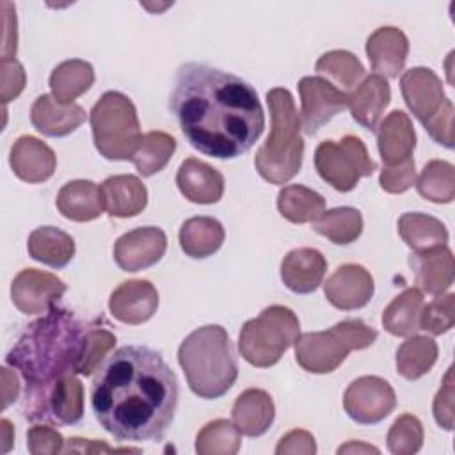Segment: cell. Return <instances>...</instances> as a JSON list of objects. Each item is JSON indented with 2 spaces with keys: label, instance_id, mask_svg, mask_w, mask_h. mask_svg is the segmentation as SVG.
Masks as SVG:
<instances>
[{
  "label": "cell",
  "instance_id": "obj_1",
  "mask_svg": "<svg viewBox=\"0 0 455 455\" xmlns=\"http://www.w3.org/2000/svg\"><path fill=\"white\" fill-rule=\"evenodd\" d=\"M169 108L190 146L215 158L247 153L265 128L256 89L240 76L203 62L178 68Z\"/></svg>",
  "mask_w": 455,
  "mask_h": 455
},
{
  "label": "cell",
  "instance_id": "obj_2",
  "mask_svg": "<svg viewBox=\"0 0 455 455\" xmlns=\"http://www.w3.org/2000/svg\"><path fill=\"white\" fill-rule=\"evenodd\" d=\"M178 395V379L156 350L126 345L100 364L91 407L117 441H160L174 419Z\"/></svg>",
  "mask_w": 455,
  "mask_h": 455
},
{
  "label": "cell",
  "instance_id": "obj_3",
  "mask_svg": "<svg viewBox=\"0 0 455 455\" xmlns=\"http://www.w3.org/2000/svg\"><path fill=\"white\" fill-rule=\"evenodd\" d=\"M91 323L73 311L53 306L39 320L27 325L5 363L25 380L23 414L30 421H44L46 398L57 380L76 375L85 354Z\"/></svg>",
  "mask_w": 455,
  "mask_h": 455
},
{
  "label": "cell",
  "instance_id": "obj_4",
  "mask_svg": "<svg viewBox=\"0 0 455 455\" xmlns=\"http://www.w3.org/2000/svg\"><path fill=\"white\" fill-rule=\"evenodd\" d=\"M178 363L192 393L204 400L226 395L238 377L231 339L220 325L192 331L178 348Z\"/></svg>",
  "mask_w": 455,
  "mask_h": 455
},
{
  "label": "cell",
  "instance_id": "obj_5",
  "mask_svg": "<svg viewBox=\"0 0 455 455\" xmlns=\"http://www.w3.org/2000/svg\"><path fill=\"white\" fill-rule=\"evenodd\" d=\"M270 110V133L256 151L254 165L258 174L274 185L290 181L302 167L304 140L300 135V116L288 89L274 87L267 92Z\"/></svg>",
  "mask_w": 455,
  "mask_h": 455
},
{
  "label": "cell",
  "instance_id": "obj_6",
  "mask_svg": "<svg viewBox=\"0 0 455 455\" xmlns=\"http://www.w3.org/2000/svg\"><path fill=\"white\" fill-rule=\"evenodd\" d=\"M377 336L361 318L341 320L325 331L300 334L295 341V361L309 373H331L352 350L373 345Z\"/></svg>",
  "mask_w": 455,
  "mask_h": 455
},
{
  "label": "cell",
  "instance_id": "obj_7",
  "mask_svg": "<svg viewBox=\"0 0 455 455\" xmlns=\"http://www.w3.org/2000/svg\"><path fill=\"white\" fill-rule=\"evenodd\" d=\"M94 148L107 160H130L142 139L133 101L119 92L107 91L89 112Z\"/></svg>",
  "mask_w": 455,
  "mask_h": 455
},
{
  "label": "cell",
  "instance_id": "obj_8",
  "mask_svg": "<svg viewBox=\"0 0 455 455\" xmlns=\"http://www.w3.org/2000/svg\"><path fill=\"white\" fill-rule=\"evenodd\" d=\"M300 336L297 315L286 306H268L243 323L238 334L240 355L252 366H274Z\"/></svg>",
  "mask_w": 455,
  "mask_h": 455
},
{
  "label": "cell",
  "instance_id": "obj_9",
  "mask_svg": "<svg viewBox=\"0 0 455 455\" xmlns=\"http://www.w3.org/2000/svg\"><path fill=\"white\" fill-rule=\"evenodd\" d=\"M315 167L320 178L338 192H350L361 178L377 171V164L370 158L364 142L355 135L320 142L315 151Z\"/></svg>",
  "mask_w": 455,
  "mask_h": 455
},
{
  "label": "cell",
  "instance_id": "obj_10",
  "mask_svg": "<svg viewBox=\"0 0 455 455\" xmlns=\"http://www.w3.org/2000/svg\"><path fill=\"white\" fill-rule=\"evenodd\" d=\"M396 407L391 384L377 375H363L348 384L343 395V409L350 419L361 425H375Z\"/></svg>",
  "mask_w": 455,
  "mask_h": 455
},
{
  "label": "cell",
  "instance_id": "obj_11",
  "mask_svg": "<svg viewBox=\"0 0 455 455\" xmlns=\"http://www.w3.org/2000/svg\"><path fill=\"white\" fill-rule=\"evenodd\" d=\"M300 124L307 135H315L336 114L347 108V92L322 76H304L299 80Z\"/></svg>",
  "mask_w": 455,
  "mask_h": 455
},
{
  "label": "cell",
  "instance_id": "obj_12",
  "mask_svg": "<svg viewBox=\"0 0 455 455\" xmlns=\"http://www.w3.org/2000/svg\"><path fill=\"white\" fill-rule=\"evenodd\" d=\"M66 293V283L55 274L23 268L11 283L12 304L23 315L48 313Z\"/></svg>",
  "mask_w": 455,
  "mask_h": 455
},
{
  "label": "cell",
  "instance_id": "obj_13",
  "mask_svg": "<svg viewBox=\"0 0 455 455\" xmlns=\"http://www.w3.org/2000/svg\"><path fill=\"white\" fill-rule=\"evenodd\" d=\"M400 89L405 105L423 126L451 101L444 94L441 78L428 68H411L405 71L400 78Z\"/></svg>",
  "mask_w": 455,
  "mask_h": 455
},
{
  "label": "cell",
  "instance_id": "obj_14",
  "mask_svg": "<svg viewBox=\"0 0 455 455\" xmlns=\"http://www.w3.org/2000/svg\"><path fill=\"white\" fill-rule=\"evenodd\" d=\"M167 249V236L156 226L135 228L114 243V259L124 272H139L156 265Z\"/></svg>",
  "mask_w": 455,
  "mask_h": 455
},
{
  "label": "cell",
  "instance_id": "obj_15",
  "mask_svg": "<svg viewBox=\"0 0 455 455\" xmlns=\"http://www.w3.org/2000/svg\"><path fill=\"white\" fill-rule=\"evenodd\" d=\"M375 284L371 274L355 263H345L338 267L325 281V299L341 311H352L364 307L373 297Z\"/></svg>",
  "mask_w": 455,
  "mask_h": 455
},
{
  "label": "cell",
  "instance_id": "obj_16",
  "mask_svg": "<svg viewBox=\"0 0 455 455\" xmlns=\"http://www.w3.org/2000/svg\"><path fill=\"white\" fill-rule=\"evenodd\" d=\"M158 307V291L146 279H130L121 283L108 299L110 315L128 325L148 322Z\"/></svg>",
  "mask_w": 455,
  "mask_h": 455
},
{
  "label": "cell",
  "instance_id": "obj_17",
  "mask_svg": "<svg viewBox=\"0 0 455 455\" xmlns=\"http://www.w3.org/2000/svg\"><path fill=\"white\" fill-rule=\"evenodd\" d=\"M9 165L21 181L43 183L53 176L57 156L53 149L37 137L21 135L11 146Z\"/></svg>",
  "mask_w": 455,
  "mask_h": 455
},
{
  "label": "cell",
  "instance_id": "obj_18",
  "mask_svg": "<svg viewBox=\"0 0 455 455\" xmlns=\"http://www.w3.org/2000/svg\"><path fill=\"white\" fill-rule=\"evenodd\" d=\"M377 148L386 167L398 165L412 158L416 148V132L411 117L403 110L389 112L375 128Z\"/></svg>",
  "mask_w": 455,
  "mask_h": 455
},
{
  "label": "cell",
  "instance_id": "obj_19",
  "mask_svg": "<svg viewBox=\"0 0 455 455\" xmlns=\"http://www.w3.org/2000/svg\"><path fill=\"white\" fill-rule=\"evenodd\" d=\"M391 101V89L382 75H368L355 89L347 92V107L355 123L375 130L386 107Z\"/></svg>",
  "mask_w": 455,
  "mask_h": 455
},
{
  "label": "cell",
  "instance_id": "obj_20",
  "mask_svg": "<svg viewBox=\"0 0 455 455\" xmlns=\"http://www.w3.org/2000/svg\"><path fill=\"white\" fill-rule=\"evenodd\" d=\"M366 55L377 75L396 78L409 55V39L396 27H380L366 39Z\"/></svg>",
  "mask_w": 455,
  "mask_h": 455
},
{
  "label": "cell",
  "instance_id": "obj_21",
  "mask_svg": "<svg viewBox=\"0 0 455 455\" xmlns=\"http://www.w3.org/2000/svg\"><path fill=\"white\" fill-rule=\"evenodd\" d=\"M327 261L318 249L299 247L290 251L281 261V281L293 293L315 291L325 275Z\"/></svg>",
  "mask_w": 455,
  "mask_h": 455
},
{
  "label": "cell",
  "instance_id": "obj_22",
  "mask_svg": "<svg viewBox=\"0 0 455 455\" xmlns=\"http://www.w3.org/2000/svg\"><path fill=\"white\" fill-rule=\"evenodd\" d=\"M176 185L180 192L196 204H213L222 199L224 176L206 162L187 158L176 172Z\"/></svg>",
  "mask_w": 455,
  "mask_h": 455
},
{
  "label": "cell",
  "instance_id": "obj_23",
  "mask_svg": "<svg viewBox=\"0 0 455 455\" xmlns=\"http://www.w3.org/2000/svg\"><path fill=\"white\" fill-rule=\"evenodd\" d=\"M103 210L110 217L128 219L139 215L148 204V188L133 174H117L100 185Z\"/></svg>",
  "mask_w": 455,
  "mask_h": 455
},
{
  "label": "cell",
  "instance_id": "obj_24",
  "mask_svg": "<svg viewBox=\"0 0 455 455\" xmlns=\"http://www.w3.org/2000/svg\"><path fill=\"white\" fill-rule=\"evenodd\" d=\"M30 121L46 137H66L85 121V110L76 103L60 105L53 96L41 94L32 103Z\"/></svg>",
  "mask_w": 455,
  "mask_h": 455
},
{
  "label": "cell",
  "instance_id": "obj_25",
  "mask_svg": "<svg viewBox=\"0 0 455 455\" xmlns=\"http://www.w3.org/2000/svg\"><path fill=\"white\" fill-rule=\"evenodd\" d=\"M409 265L414 270L418 290L428 295H443L453 284V254L448 245L427 252H412Z\"/></svg>",
  "mask_w": 455,
  "mask_h": 455
},
{
  "label": "cell",
  "instance_id": "obj_26",
  "mask_svg": "<svg viewBox=\"0 0 455 455\" xmlns=\"http://www.w3.org/2000/svg\"><path fill=\"white\" fill-rule=\"evenodd\" d=\"M231 418L240 434L247 437L263 435L274 423L275 407L272 396L258 387L245 389L233 403Z\"/></svg>",
  "mask_w": 455,
  "mask_h": 455
},
{
  "label": "cell",
  "instance_id": "obj_27",
  "mask_svg": "<svg viewBox=\"0 0 455 455\" xmlns=\"http://www.w3.org/2000/svg\"><path fill=\"white\" fill-rule=\"evenodd\" d=\"M59 212L75 222H89L101 215L103 201L100 187L91 180L68 181L57 194Z\"/></svg>",
  "mask_w": 455,
  "mask_h": 455
},
{
  "label": "cell",
  "instance_id": "obj_28",
  "mask_svg": "<svg viewBox=\"0 0 455 455\" xmlns=\"http://www.w3.org/2000/svg\"><path fill=\"white\" fill-rule=\"evenodd\" d=\"M27 251L32 259L52 268H62L75 256V240L59 228L41 226L28 235Z\"/></svg>",
  "mask_w": 455,
  "mask_h": 455
},
{
  "label": "cell",
  "instance_id": "obj_29",
  "mask_svg": "<svg viewBox=\"0 0 455 455\" xmlns=\"http://www.w3.org/2000/svg\"><path fill=\"white\" fill-rule=\"evenodd\" d=\"M84 416V386L76 375H66L53 384L46 398L44 421L75 425Z\"/></svg>",
  "mask_w": 455,
  "mask_h": 455
},
{
  "label": "cell",
  "instance_id": "obj_30",
  "mask_svg": "<svg viewBox=\"0 0 455 455\" xmlns=\"http://www.w3.org/2000/svg\"><path fill=\"white\" fill-rule=\"evenodd\" d=\"M224 228L213 217H192L180 228L181 251L196 259L212 256L224 243Z\"/></svg>",
  "mask_w": 455,
  "mask_h": 455
},
{
  "label": "cell",
  "instance_id": "obj_31",
  "mask_svg": "<svg viewBox=\"0 0 455 455\" xmlns=\"http://www.w3.org/2000/svg\"><path fill=\"white\" fill-rule=\"evenodd\" d=\"M398 233L412 252H427L448 243L446 226L427 213L412 212L398 219Z\"/></svg>",
  "mask_w": 455,
  "mask_h": 455
},
{
  "label": "cell",
  "instance_id": "obj_32",
  "mask_svg": "<svg viewBox=\"0 0 455 455\" xmlns=\"http://www.w3.org/2000/svg\"><path fill=\"white\" fill-rule=\"evenodd\" d=\"M94 84V69L87 60L69 59L60 62L50 75L52 96L60 105H71Z\"/></svg>",
  "mask_w": 455,
  "mask_h": 455
},
{
  "label": "cell",
  "instance_id": "obj_33",
  "mask_svg": "<svg viewBox=\"0 0 455 455\" xmlns=\"http://www.w3.org/2000/svg\"><path fill=\"white\" fill-rule=\"evenodd\" d=\"M425 306L418 288H405L382 313V327L393 336H412L419 329V315Z\"/></svg>",
  "mask_w": 455,
  "mask_h": 455
},
{
  "label": "cell",
  "instance_id": "obj_34",
  "mask_svg": "<svg viewBox=\"0 0 455 455\" xmlns=\"http://www.w3.org/2000/svg\"><path fill=\"white\" fill-rule=\"evenodd\" d=\"M277 210L286 220L306 224L325 212V199L304 185H286L277 194Z\"/></svg>",
  "mask_w": 455,
  "mask_h": 455
},
{
  "label": "cell",
  "instance_id": "obj_35",
  "mask_svg": "<svg viewBox=\"0 0 455 455\" xmlns=\"http://www.w3.org/2000/svg\"><path fill=\"white\" fill-rule=\"evenodd\" d=\"M313 231L336 245H348L363 233V215L352 206L331 208L313 220Z\"/></svg>",
  "mask_w": 455,
  "mask_h": 455
},
{
  "label": "cell",
  "instance_id": "obj_36",
  "mask_svg": "<svg viewBox=\"0 0 455 455\" xmlns=\"http://www.w3.org/2000/svg\"><path fill=\"white\" fill-rule=\"evenodd\" d=\"M315 69L322 78H325L343 92H350L352 89H355L359 80L366 75L361 60L347 50H331L323 53L316 60Z\"/></svg>",
  "mask_w": 455,
  "mask_h": 455
},
{
  "label": "cell",
  "instance_id": "obj_37",
  "mask_svg": "<svg viewBox=\"0 0 455 455\" xmlns=\"http://www.w3.org/2000/svg\"><path fill=\"white\" fill-rule=\"evenodd\" d=\"M437 354L439 348L432 338L412 334L396 350V371L407 380H416L432 370Z\"/></svg>",
  "mask_w": 455,
  "mask_h": 455
},
{
  "label": "cell",
  "instance_id": "obj_38",
  "mask_svg": "<svg viewBox=\"0 0 455 455\" xmlns=\"http://www.w3.org/2000/svg\"><path fill=\"white\" fill-rule=\"evenodd\" d=\"M176 151V139L165 132H148L137 144L132 162L144 178L160 172Z\"/></svg>",
  "mask_w": 455,
  "mask_h": 455
},
{
  "label": "cell",
  "instance_id": "obj_39",
  "mask_svg": "<svg viewBox=\"0 0 455 455\" xmlns=\"http://www.w3.org/2000/svg\"><path fill=\"white\" fill-rule=\"evenodd\" d=\"M414 183L423 199L437 204L451 203L455 197V167L446 160H430Z\"/></svg>",
  "mask_w": 455,
  "mask_h": 455
},
{
  "label": "cell",
  "instance_id": "obj_40",
  "mask_svg": "<svg viewBox=\"0 0 455 455\" xmlns=\"http://www.w3.org/2000/svg\"><path fill=\"white\" fill-rule=\"evenodd\" d=\"M240 432L228 419L206 423L196 435V451L199 455H235L240 450Z\"/></svg>",
  "mask_w": 455,
  "mask_h": 455
},
{
  "label": "cell",
  "instance_id": "obj_41",
  "mask_svg": "<svg viewBox=\"0 0 455 455\" xmlns=\"http://www.w3.org/2000/svg\"><path fill=\"white\" fill-rule=\"evenodd\" d=\"M423 425L412 414L398 416L387 432V450L395 455H412L423 446Z\"/></svg>",
  "mask_w": 455,
  "mask_h": 455
},
{
  "label": "cell",
  "instance_id": "obj_42",
  "mask_svg": "<svg viewBox=\"0 0 455 455\" xmlns=\"http://www.w3.org/2000/svg\"><path fill=\"white\" fill-rule=\"evenodd\" d=\"M455 323V295L444 293L437 295L427 306H423L419 315V329L439 336L448 332Z\"/></svg>",
  "mask_w": 455,
  "mask_h": 455
},
{
  "label": "cell",
  "instance_id": "obj_43",
  "mask_svg": "<svg viewBox=\"0 0 455 455\" xmlns=\"http://www.w3.org/2000/svg\"><path fill=\"white\" fill-rule=\"evenodd\" d=\"M116 347V336L105 327H100L98 323H91L89 334H87V345L85 354L78 370V375H92L94 370L100 368L105 355Z\"/></svg>",
  "mask_w": 455,
  "mask_h": 455
},
{
  "label": "cell",
  "instance_id": "obj_44",
  "mask_svg": "<svg viewBox=\"0 0 455 455\" xmlns=\"http://www.w3.org/2000/svg\"><path fill=\"white\" fill-rule=\"evenodd\" d=\"M27 448L32 455H55L64 450V437L50 425H34L27 432Z\"/></svg>",
  "mask_w": 455,
  "mask_h": 455
},
{
  "label": "cell",
  "instance_id": "obj_45",
  "mask_svg": "<svg viewBox=\"0 0 455 455\" xmlns=\"http://www.w3.org/2000/svg\"><path fill=\"white\" fill-rule=\"evenodd\" d=\"M414 181H416V165L412 158H407L398 165H391V167L384 165L379 176V183L382 190L389 194H402L409 190L414 185Z\"/></svg>",
  "mask_w": 455,
  "mask_h": 455
},
{
  "label": "cell",
  "instance_id": "obj_46",
  "mask_svg": "<svg viewBox=\"0 0 455 455\" xmlns=\"http://www.w3.org/2000/svg\"><path fill=\"white\" fill-rule=\"evenodd\" d=\"M432 411H434L435 423L441 428L444 430L453 428V368L451 366L446 370L443 384L434 398Z\"/></svg>",
  "mask_w": 455,
  "mask_h": 455
},
{
  "label": "cell",
  "instance_id": "obj_47",
  "mask_svg": "<svg viewBox=\"0 0 455 455\" xmlns=\"http://www.w3.org/2000/svg\"><path fill=\"white\" fill-rule=\"evenodd\" d=\"M2 101L7 103L20 96L25 87V69L16 59H2Z\"/></svg>",
  "mask_w": 455,
  "mask_h": 455
},
{
  "label": "cell",
  "instance_id": "obj_48",
  "mask_svg": "<svg viewBox=\"0 0 455 455\" xmlns=\"http://www.w3.org/2000/svg\"><path fill=\"white\" fill-rule=\"evenodd\" d=\"M316 451L315 437L307 430H291L286 435L279 439V444L275 446V453H304L313 455Z\"/></svg>",
  "mask_w": 455,
  "mask_h": 455
},
{
  "label": "cell",
  "instance_id": "obj_49",
  "mask_svg": "<svg viewBox=\"0 0 455 455\" xmlns=\"http://www.w3.org/2000/svg\"><path fill=\"white\" fill-rule=\"evenodd\" d=\"M66 453H110V451H133L139 453V448H110L103 441L96 439H82V437H71L68 439V446L62 450Z\"/></svg>",
  "mask_w": 455,
  "mask_h": 455
},
{
  "label": "cell",
  "instance_id": "obj_50",
  "mask_svg": "<svg viewBox=\"0 0 455 455\" xmlns=\"http://www.w3.org/2000/svg\"><path fill=\"white\" fill-rule=\"evenodd\" d=\"M2 382H4L2 393H4V409H5L18 398L20 382H18V375L9 368H2Z\"/></svg>",
  "mask_w": 455,
  "mask_h": 455
},
{
  "label": "cell",
  "instance_id": "obj_51",
  "mask_svg": "<svg viewBox=\"0 0 455 455\" xmlns=\"http://www.w3.org/2000/svg\"><path fill=\"white\" fill-rule=\"evenodd\" d=\"M370 453V451H373V453H379V448H375V446H371V444H364V443H361V441H348L347 444H343V446H339L338 448V453Z\"/></svg>",
  "mask_w": 455,
  "mask_h": 455
},
{
  "label": "cell",
  "instance_id": "obj_52",
  "mask_svg": "<svg viewBox=\"0 0 455 455\" xmlns=\"http://www.w3.org/2000/svg\"><path fill=\"white\" fill-rule=\"evenodd\" d=\"M2 430H4V453H7L9 446H11V434L9 432L12 430L9 419H2Z\"/></svg>",
  "mask_w": 455,
  "mask_h": 455
}]
</instances>
